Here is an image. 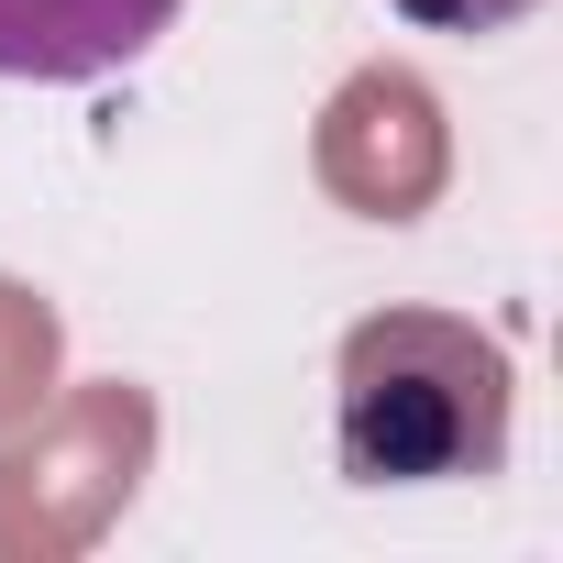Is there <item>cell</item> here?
Instances as JSON below:
<instances>
[{
    "label": "cell",
    "mask_w": 563,
    "mask_h": 563,
    "mask_svg": "<svg viewBox=\"0 0 563 563\" xmlns=\"http://www.w3.org/2000/svg\"><path fill=\"white\" fill-rule=\"evenodd\" d=\"M310 166L321 188L354 210V221H420L453 177V122H442V89L420 67H354L332 100H321V133H310Z\"/></svg>",
    "instance_id": "obj_3"
},
{
    "label": "cell",
    "mask_w": 563,
    "mask_h": 563,
    "mask_svg": "<svg viewBox=\"0 0 563 563\" xmlns=\"http://www.w3.org/2000/svg\"><path fill=\"white\" fill-rule=\"evenodd\" d=\"M155 475V387L89 376L0 431V563H78Z\"/></svg>",
    "instance_id": "obj_2"
},
{
    "label": "cell",
    "mask_w": 563,
    "mask_h": 563,
    "mask_svg": "<svg viewBox=\"0 0 563 563\" xmlns=\"http://www.w3.org/2000/svg\"><path fill=\"white\" fill-rule=\"evenodd\" d=\"M387 12H409L420 34H508L519 12H541V0H387Z\"/></svg>",
    "instance_id": "obj_6"
},
{
    "label": "cell",
    "mask_w": 563,
    "mask_h": 563,
    "mask_svg": "<svg viewBox=\"0 0 563 563\" xmlns=\"http://www.w3.org/2000/svg\"><path fill=\"white\" fill-rule=\"evenodd\" d=\"M508 343L453 310H376L332 354V453L354 486H464L508 464Z\"/></svg>",
    "instance_id": "obj_1"
},
{
    "label": "cell",
    "mask_w": 563,
    "mask_h": 563,
    "mask_svg": "<svg viewBox=\"0 0 563 563\" xmlns=\"http://www.w3.org/2000/svg\"><path fill=\"white\" fill-rule=\"evenodd\" d=\"M67 376V321L45 288H23V276H0V431H12L23 409H45Z\"/></svg>",
    "instance_id": "obj_5"
},
{
    "label": "cell",
    "mask_w": 563,
    "mask_h": 563,
    "mask_svg": "<svg viewBox=\"0 0 563 563\" xmlns=\"http://www.w3.org/2000/svg\"><path fill=\"white\" fill-rule=\"evenodd\" d=\"M166 23H177V0H0V78L78 89V78L133 67Z\"/></svg>",
    "instance_id": "obj_4"
}]
</instances>
